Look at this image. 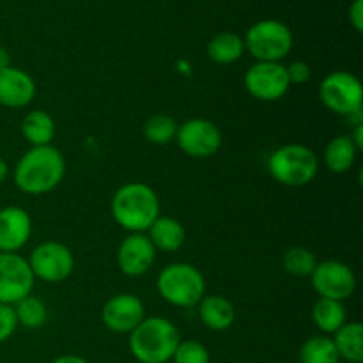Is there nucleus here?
<instances>
[{"instance_id": "obj_1", "label": "nucleus", "mask_w": 363, "mask_h": 363, "mask_svg": "<svg viewBox=\"0 0 363 363\" xmlns=\"http://www.w3.org/2000/svg\"><path fill=\"white\" fill-rule=\"evenodd\" d=\"M66 176V158L55 145L30 147L13 169V181L27 195H46L55 190Z\"/></svg>"}, {"instance_id": "obj_2", "label": "nucleus", "mask_w": 363, "mask_h": 363, "mask_svg": "<svg viewBox=\"0 0 363 363\" xmlns=\"http://www.w3.org/2000/svg\"><path fill=\"white\" fill-rule=\"evenodd\" d=\"M160 208L158 194L142 181H131L119 186L110 202L112 218L128 234L147 233L160 216Z\"/></svg>"}, {"instance_id": "obj_3", "label": "nucleus", "mask_w": 363, "mask_h": 363, "mask_svg": "<svg viewBox=\"0 0 363 363\" xmlns=\"http://www.w3.org/2000/svg\"><path fill=\"white\" fill-rule=\"evenodd\" d=\"M181 333L170 319L151 315L130 333L128 346L138 363H167L179 346Z\"/></svg>"}, {"instance_id": "obj_4", "label": "nucleus", "mask_w": 363, "mask_h": 363, "mask_svg": "<svg viewBox=\"0 0 363 363\" xmlns=\"http://www.w3.org/2000/svg\"><path fill=\"white\" fill-rule=\"evenodd\" d=\"M156 291L172 307L191 308L206 296V279L190 262H172L156 277Z\"/></svg>"}, {"instance_id": "obj_5", "label": "nucleus", "mask_w": 363, "mask_h": 363, "mask_svg": "<svg viewBox=\"0 0 363 363\" xmlns=\"http://www.w3.org/2000/svg\"><path fill=\"white\" fill-rule=\"evenodd\" d=\"M268 172L282 186H307L319 172V156L303 144H284L269 155Z\"/></svg>"}, {"instance_id": "obj_6", "label": "nucleus", "mask_w": 363, "mask_h": 363, "mask_svg": "<svg viewBox=\"0 0 363 363\" xmlns=\"http://www.w3.org/2000/svg\"><path fill=\"white\" fill-rule=\"evenodd\" d=\"M243 41L257 62H282L293 50V32L279 20H261L248 28Z\"/></svg>"}, {"instance_id": "obj_7", "label": "nucleus", "mask_w": 363, "mask_h": 363, "mask_svg": "<svg viewBox=\"0 0 363 363\" xmlns=\"http://www.w3.org/2000/svg\"><path fill=\"white\" fill-rule=\"evenodd\" d=\"M319 99L335 116L351 117L363 110V87L357 74L333 71L319 85Z\"/></svg>"}, {"instance_id": "obj_8", "label": "nucleus", "mask_w": 363, "mask_h": 363, "mask_svg": "<svg viewBox=\"0 0 363 363\" xmlns=\"http://www.w3.org/2000/svg\"><path fill=\"white\" fill-rule=\"evenodd\" d=\"M27 261L34 279L46 284L64 282L74 269L73 252L60 241H43L32 250Z\"/></svg>"}, {"instance_id": "obj_9", "label": "nucleus", "mask_w": 363, "mask_h": 363, "mask_svg": "<svg viewBox=\"0 0 363 363\" xmlns=\"http://www.w3.org/2000/svg\"><path fill=\"white\" fill-rule=\"evenodd\" d=\"M222 131L213 121L191 117L179 124L176 144L190 158H211L222 147Z\"/></svg>"}, {"instance_id": "obj_10", "label": "nucleus", "mask_w": 363, "mask_h": 363, "mask_svg": "<svg viewBox=\"0 0 363 363\" xmlns=\"http://www.w3.org/2000/svg\"><path fill=\"white\" fill-rule=\"evenodd\" d=\"M311 282L319 298H328L342 303L353 296L358 284L353 268L335 259L318 262L311 275Z\"/></svg>"}, {"instance_id": "obj_11", "label": "nucleus", "mask_w": 363, "mask_h": 363, "mask_svg": "<svg viewBox=\"0 0 363 363\" xmlns=\"http://www.w3.org/2000/svg\"><path fill=\"white\" fill-rule=\"evenodd\" d=\"M245 89L259 101H279L289 92L291 84L282 62H255L247 69L243 78Z\"/></svg>"}, {"instance_id": "obj_12", "label": "nucleus", "mask_w": 363, "mask_h": 363, "mask_svg": "<svg viewBox=\"0 0 363 363\" xmlns=\"http://www.w3.org/2000/svg\"><path fill=\"white\" fill-rule=\"evenodd\" d=\"M35 279L23 255L0 252V303L14 307L32 294Z\"/></svg>"}, {"instance_id": "obj_13", "label": "nucleus", "mask_w": 363, "mask_h": 363, "mask_svg": "<svg viewBox=\"0 0 363 363\" xmlns=\"http://www.w3.org/2000/svg\"><path fill=\"white\" fill-rule=\"evenodd\" d=\"M145 318L144 301L133 293H119L105 301L101 308V323L113 333L130 335Z\"/></svg>"}, {"instance_id": "obj_14", "label": "nucleus", "mask_w": 363, "mask_h": 363, "mask_svg": "<svg viewBox=\"0 0 363 363\" xmlns=\"http://www.w3.org/2000/svg\"><path fill=\"white\" fill-rule=\"evenodd\" d=\"M156 248L145 233H130L117 248V266L131 279L145 275L156 261Z\"/></svg>"}, {"instance_id": "obj_15", "label": "nucleus", "mask_w": 363, "mask_h": 363, "mask_svg": "<svg viewBox=\"0 0 363 363\" xmlns=\"http://www.w3.org/2000/svg\"><path fill=\"white\" fill-rule=\"evenodd\" d=\"M32 236V218L20 206L0 209V252L18 254Z\"/></svg>"}, {"instance_id": "obj_16", "label": "nucleus", "mask_w": 363, "mask_h": 363, "mask_svg": "<svg viewBox=\"0 0 363 363\" xmlns=\"http://www.w3.org/2000/svg\"><path fill=\"white\" fill-rule=\"evenodd\" d=\"M38 85L27 71L20 67L0 69V106L6 108H23L35 98Z\"/></svg>"}, {"instance_id": "obj_17", "label": "nucleus", "mask_w": 363, "mask_h": 363, "mask_svg": "<svg viewBox=\"0 0 363 363\" xmlns=\"http://www.w3.org/2000/svg\"><path fill=\"white\" fill-rule=\"evenodd\" d=\"M199 319L213 332H227L236 321V307L222 294H206L197 305Z\"/></svg>"}, {"instance_id": "obj_18", "label": "nucleus", "mask_w": 363, "mask_h": 363, "mask_svg": "<svg viewBox=\"0 0 363 363\" xmlns=\"http://www.w3.org/2000/svg\"><path fill=\"white\" fill-rule=\"evenodd\" d=\"M147 238L151 240L156 252L172 254V252H177L183 248L184 241H186V229L174 216L160 215L147 229Z\"/></svg>"}, {"instance_id": "obj_19", "label": "nucleus", "mask_w": 363, "mask_h": 363, "mask_svg": "<svg viewBox=\"0 0 363 363\" xmlns=\"http://www.w3.org/2000/svg\"><path fill=\"white\" fill-rule=\"evenodd\" d=\"M357 145L353 144L350 135H339L326 144L323 152V163L333 174H346L353 169L358 156Z\"/></svg>"}, {"instance_id": "obj_20", "label": "nucleus", "mask_w": 363, "mask_h": 363, "mask_svg": "<svg viewBox=\"0 0 363 363\" xmlns=\"http://www.w3.org/2000/svg\"><path fill=\"white\" fill-rule=\"evenodd\" d=\"M21 135L32 145H50L55 137V121L45 110H32L21 119Z\"/></svg>"}, {"instance_id": "obj_21", "label": "nucleus", "mask_w": 363, "mask_h": 363, "mask_svg": "<svg viewBox=\"0 0 363 363\" xmlns=\"http://www.w3.org/2000/svg\"><path fill=\"white\" fill-rule=\"evenodd\" d=\"M312 321L323 335H333L347 323V312L342 301L318 298L312 307Z\"/></svg>"}, {"instance_id": "obj_22", "label": "nucleus", "mask_w": 363, "mask_h": 363, "mask_svg": "<svg viewBox=\"0 0 363 363\" xmlns=\"http://www.w3.org/2000/svg\"><path fill=\"white\" fill-rule=\"evenodd\" d=\"M333 344L340 360L350 363L363 362V326L358 321H347L333 333Z\"/></svg>"}, {"instance_id": "obj_23", "label": "nucleus", "mask_w": 363, "mask_h": 363, "mask_svg": "<svg viewBox=\"0 0 363 363\" xmlns=\"http://www.w3.org/2000/svg\"><path fill=\"white\" fill-rule=\"evenodd\" d=\"M206 52L213 62L227 66V64L238 62L247 50H245V41L241 35L234 32H220L208 43Z\"/></svg>"}, {"instance_id": "obj_24", "label": "nucleus", "mask_w": 363, "mask_h": 363, "mask_svg": "<svg viewBox=\"0 0 363 363\" xmlns=\"http://www.w3.org/2000/svg\"><path fill=\"white\" fill-rule=\"evenodd\" d=\"M300 363H340L333 339L328 335H314L300 347Z\"/></svg>"}, {"instance_id": "obj_25", "label": "nucleus", "mask_w": 363, "mask_h": 363, "mask_svg": "<svg viewBox=\"0 0 363 363\" xmlns=\"http://www.w3.org/2000/svg\"><path fill=\"white\" fill-rule=\"evenodd\" d=\"M14 314H16L18 326L21 325L27 330H39L48 321V307L41 298L32 294L14 305Z\"/></svg>"}, {"instance_id": "obj_26", "label": "nucleus", "mask_w": 363, "mask_h": 363, "mask_svg": "<svg viewBox=\"0 0 363 363\" xmlns=\"http://www.w3.org/2000/svg\"><path fill=\"white\" fill-rule=\"evenodd\" d=\"M179 123L169 113H155L144 123V137L149 144L167 145L176 140Z\"/></svg>"}, {"instance_id": "obj_27", "label": "nucleus", "mask_w": 363, "mask_h": 363, "mask_svg": "<svg viewBox=\"0 0 363 363\" xmlns=\"http://www.w3.org/2000/svg\"><path fill=\"white\" fill-rule=\"evenodd\" d=\"M318 257L314 252L308 250L305 247H293L282 255V266L289 275L298 277V279H305L311 277L314 268L318 266Z\"/></svg>"}, {"instance_id": "obj_28", "label": "nucleus", "mask_w": 363, "mask_h": 363, "mask_svg": "<svg viewBox=\"0 0 363 363\" xmlns=\"http://www.w3.org/2000/svg\"><path fill=\"white\" fill-rule=\"evenodd\" d=\"M174 363H209L211 357H209L208 347L199 340H181L179 346L174 351L172 360Z\"/></svg>"}, {"instance_id": "obj_29", "label": "nucleus", "mask_w": 363, "mask_h": 363, "mask_svg": "<svg viewBox=\"0 0 363 363\" xmlns=\"http://www.w3.org/2000/svg\"><path fill=\"white\" fill-rule=\"evenodd\" d=\"M18 328V319L13 305L0 303V344L9 340Z\"/></svg>"}, {"instance_id": "obj_30", "label": "nucleus", "mask_w": 363, "mask_h": 363, "mask_svg": "<svg viewBox=\"0 0 363 363\" xmlns=\"http://www.w3.org/2000/svg\"><path fill=\"white\" fill-rule=\"evenodd\" d=\"M287 78H289L291 85H301L307 84L312 77V69L305 60H294L289 66H286Z\"/></svg>"}, {"instance_id": "obj_31", "label": "nucleus", "mask_w": 363, "mask_h": 363, "mask_svg": "<svg viewBox=\"0 0 363 363\" xmlns=\"http://www.w3.org/2000/svg\"><path fill=\"white\" fill-rule=\"evenodd\" d=\"M350 21L358 32L363 30V0H354L350 7Z\"/></svg>"}, {"instance_id": "obj_32", "label": "nucleus", "mask_w": 363, "mask_h": 363, "mask_svg": "<svg viewBox=\"0 0 363 363\" xmlns=\"http://www.w3.org/2000/svg\"><path fill=\"white\" fill-rule=\"evenodd\" d=\"M351 140L357 145L358 151H363V124H358V126H353V131L350 133Z\"/></svg>"}, {"instance_id": "obj_33", "label": "nucleus", "mask_w": 363, "mask_h": 363, "mask_svg": "<svg viewBox=\"0 0 363 363\" xmlns=\"http://www.w3.org/2000/svg\"><path fill=\"white\" fill-rule=\"evenodd\" d=\"M52 363H89L85 358L78 357V354H62V357L55 358Z\"/></svg>"}, {"instance_id": "obj_34", "label": "nucleus", "mask_w": 363, "mask_h": 363, "mask_svg": "<svg viewBox=\"0 0 363 363\" xmlns=\"http://www.w3.org/2000/svg\"><path fill=\"white\" fill-rule=\"evenodd\" d=\"M9 66H11L9 50L4 48V46H0V69H4V67H9Z\"/></svg>"}, {"instance_id": "obj_35", "label": "nucleus", "mask_w": 363, "mask_h": 363, "mask_svg": "<svg viewBox=\"0 0 363 363\" xmlns=\"http://www.w3.org/2000/svg\"><path fill=\"white\" fill-rule=\"evenodd\" d=\"M7 177H9V165H7L6 160L0 156V184L6 183Z\"/></svg>"}]
</instances>
